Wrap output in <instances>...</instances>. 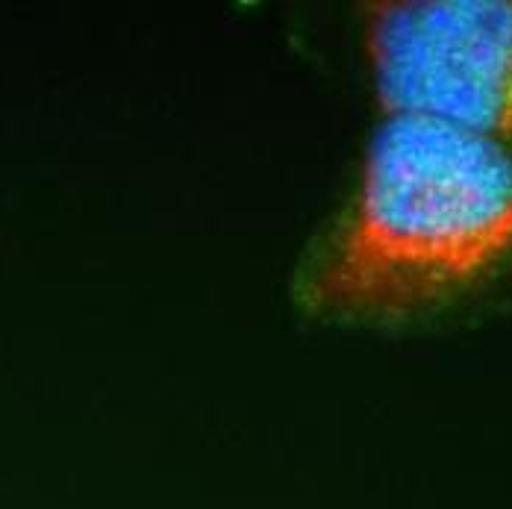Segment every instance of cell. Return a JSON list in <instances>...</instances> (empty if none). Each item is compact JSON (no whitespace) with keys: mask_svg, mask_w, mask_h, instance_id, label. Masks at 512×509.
Returning a JSON list of instances; mask_svg holds the SVG:
<instances>
[{"mask_svg":"<svg viewBox=\"0 0 512 509\" xmlns=\"http://www.w3.org/2000/svg\"><path fill=\"white\" fill-rule=\"evenodd\" d=\"M510 254L512 153L430 118L392 115L304 292L327 315L404 318L471 289Z\"/></svg>","mask_w":512,"mask_h":509,"instance_id":"obj_1","label":"cell"},{"mask_svg":"<svg viewBox=\"0 0 512 509\" xmlns=\"http://www.w3.org/2000/svg\"><path fill=\"white\" fill-rule=\"evenodd\" d=\"M374 86L392 115L512 136V0H407L368 15Z\"/></svg>","mask_w":512,"mask_h":509,"instance_id":"obj_2","label":"cell"}]
</instances>
